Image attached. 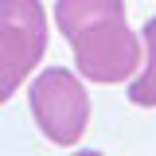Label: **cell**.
<instances>
[{
  "label": "cell",
  "instance_id": "obj_1",
  "mask_svg": "<svg viewBox=\"0 0 156 156\" xmlns=\"http://www.w3.org/2000/svg\"><path fill=\"white\" fill-rule=\"evenodd\" d=\"M27 101H31V117H35L39 133L51 144L70 148L82 140L90 125V94L74 70H66V66L39 70L27 90Z\"/></svg>",
  "mask_w": 156,
  "mask_h": 156
},
{
  "label": "cell",
  "instance_id": "obj_4",
  "mask_svg": "<svg viewBox=\"0 0 156 156\" xmlns=\"http://www.w3.org/2000/svg\"><path fill=\"white\" fill-rule=\"evenodd\" d=\"M113 16H125V0H55V23L66 35V43L78 31L94 27L101 20H113Z\"/></svg>",
  "mask_w": 156,
  "mask_h": 156
},
{
  "label": "cell",
  "instance_id": "obj_5",
  "mask_svg": "<svg viewBox=\"0 0 156 156\" xmlns=\"http://www.w3.org/2000/svg\"><path fill=\"white\" fill-rule=\"evenodd\" d=\"M129 101L156 109V16L144 23V58H140V70L129 82Z\"/></svg>",
  "mask_w": 156,
  "mask_h": 156
},
{
  "label": "cell",
  "instance_id": "obj_3",
  "mask_svg": "<svg viewBox=\"0 0 156 156\" xmlns=\"http://www.w3.org/2000/svg\"><path fill=\"white\" fill-rule=\"evenodd\" d=\"M74 47V66L82 78L90 82H101V86H113V82H125L140 70V58H144V47L136 31L125 23V16L101 20L94 27L78 31L70 39Z\"/></svg>",
  "mask_w": 156,
  "mask_h": 156
},
{
  "label": "cell",
  "instance_id": "obj_2",
  "mask_svg": "<svg viewBox=\"0 0 156 156\" xmlns=\"http://www.w3.org/2000/svg\"><path fill=\"white\" fill-rule=\"evenodd\" d=\"M47 51V12L39 0H0V105L27 82Z\"/></svg>",
  "mask_w": 156,
  "mask_h": 156
},
{
  "label": "cell",
  "instance_id": "obj_6",
  "mask_svg": "<svg viewBox=\"0 0 156 156\" xmlns=\"http://www.w3.org/2000/svg\"><path fill=\"white\" fill-rule=\"evenodd\" d=\"M74 156H101L98 148H82V152H74Z\"/></svg>",
  "mask_w": 156,
  "mask_h": 156
}]
</instances>
